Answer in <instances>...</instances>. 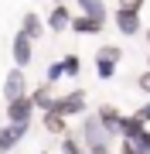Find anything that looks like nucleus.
Returning a JSON list of instances; mask_svg holds the SVG:
<instances>
[{
    "label": "nucleus",
    "instance_id": "17",
    "mask_svg": "<svg viewBox=\"0 0 150 154\" xmlns=\"http://www.w3.org/2000/svg\"><path fill=\"white\" fill-rule=\"evenodd\" d=\"M61 72H65V79H78L82 58H78V55H61Z\"/></svg>",
    "mask_w": 150,
    "mask_h": 154
},
{
    "label": "nucleus",
    "instance_id": "19",
    "mask_svg": "<svg viewBox=\"0 0 150 154\" xmlns=\"http://www.w3.org/2000/svg\"><path fill=\"white\" fill-rule=\"evenodd\" d=\"M96 58H106V62H116V65H119V58H123V48H116V45H102V48L96 51Z\"/></svg>",
    "mask_w": 150,
    "mask_h": 154
},
{
    "label": "nucleus",
    "instance_id": "24",
    "mask_svg": "<svg viewBox=\"0 0 150 154\" xmlns=\"http://www.w3.org/2000/svg\"><path fill=\"white\" fill-rule=\"evenodd\" d=\"M140 89H143V93H147V96H150V69H147V72H143V75H140Z\"/></svg>",
    "mask_w": 150,
    "mask_h": 154
},
{
    "label": "nucleus",
    "instance_id": "8",
    "mask_svg": "<svg viewBox=\"0 0 150 154\" xmlns=\"http://www.w3.org/2000/svg\"><path fill=\"white\" fill-rule=\"evenodd\" d=\"M68 21H72V11H68L65 4H55L51 14H48V21H45V28L55 31V34H61V31H68Z\"/></svg>",
    "mask_w": 150,
    "mask_h": 154
},
{
    "label": "nucleus",
    "instance_id": "21",
    "mask_svg": "<svg viewBox=\"0 0 150 154\" xmlns=\"http://www.w3.org/2000/svg\"><path fill=\"white\" fill-rule=\"evenodd\" d=\"M133 147H137V154H150V127H143L133 137Z\"/></svg>",
    "mask_w": 150,
    "mask_h": 154
},
{
    "label": "nucleus",
    "instance_id": "6",
    "mask_svg": "<svg viewBox=\"0 0 150 154\" xmlns=\"http://www.w3.org/2000/svg\"><path fill=\"white\" fill-rule=\"evenodd\" d=\"M116 31L123 34V38H137V34L143 31L140 11H123V7H116Z\"/></svg>",
    "mask_w": 150,
    "mask_h": 154
},
{
    "label": "nucleus",
    "instance_id": "4",
    "mask_svg": "<svg viewBox=\"0 0 150 154\" xmlns=\"http://www.w3.org/2000/svg\"><path fill=\"white\" fill-rule=\"evenodd\" d=\"M28 130H31V123H4L0 127V154H10L17 144L28 137Z\"/></svg>",
    "mask_w": 150,
    "mask_h": 154
},
{
    "label": "nucleus",
    "instance_id": "10",
    "mask_svg": "<svg viewBox=\"0 0 150 154\" xmlns=\"http://www.w3.org/2000/svg\"><path fill=\"white\" fill-rule=\"evenodd\" d=\"M28 99H31V106H34V110H41V113H45V110H51V103H55V93H51V86L41 82V86L28 89Z\"/></svg>",
    "mask_w": 150,
    "mask_h": 154
},
{
    "label": "nucleus",
    "instance_id": "27",
    "mask_svg": "<svg viewBox=\"0 0 150 154\" xmlns=\"http://www.w3.org/2000/svg\"><path fill=\"white\" fill-rule=\"evenodd\" d=\"M55 4H65V0H55Z\"/></svg>",
    "mask_w": 150,
    "mask_h": 154
},
{
    "label": "nucleus",
    "instance_id": "7",
    "mask_svg": "<svg viewBox=\"0 0 150 154\" xmlns=\"http://www.w3.org/2000/svg\"><path fill=\"white\" fill-rule=\"evenodd\" d=\"M31 120H34V106H31L28 96L7 103V123H31Z\"/></svg>",
    "mask_w": 150,
    "mask_h": 154
},
{
    "label": "nucleus",
    "instance_id": "5",
    "mask_svg": "<svg viewBox=\"0 0 150 154\" xmlns=\"http://www.w3.org/2000/svg\"><path fill=\"white\" fill-rule=\"evenodd\" d=\"M10 55H14V69H28L34 62V41L28 38V34L17 31L14 34V45H10Z\"/></svg>",
    "mask_w": 150,
    "mask_h": 154
},
{
    "label": "nucleus",
    "instance_id": "11",
    "mask_svg": "<svg viewBox=\"0 0 150 154\" xmlns=\"http://www.w3.org/2000/svg\"><path fill=\"white\" fill-rule=\"evenodd\" d=\"M96 116H99V123L109 130V137H116V127H119V116H123L116 106H113V103H102L99 110H96Z\"/></svg>",
    "mask_w": 150,
    "mask_h": 154
},
{
    "label": "nucleus",
    "instance_id": "29",
    "mask_svg": "<svg viewBox=\"0 0 150 154\" xmlns=\"http://www.w3.org/2000/svg\"><path fill=\"white\" fill-rule=\"evenodd\" d=\"M147 69H150V58H147Z\"/></svg>",
    "mask_w": 150,
    "mask_h": 154
},
{
    "label": "nucleus",
    "instance_id": "2",
    "mask_svg": "<svg viewBox=\"0 0 150 154\" xmlns=\"http://www.w3.org/2000/svg\"><path fill=\"white\" fill-rule=\"evenodd\" d=\"M51 110H55L58 116H65V120H72V116H82V113H89V93H85V89H68V93L55 96Z\"/></svg>",
    "mask_w": 150,
    "mask_h": 154
},
{
    "label": "nucleus",
    "instance_id": "3",
    "mask_svg": "<svg viewBox=\"0 0 150 154\" xmlns=\"http://www.w3.org/2000/svg\"><path fill=\"white\" fill-rule=\"evenodd\" d=\"M28 89H31V86H28V72H24V69H10L7 79H4V103L28 96Z\"/></svg>",
    "mask_w": 150,
    "mask_h": 154
},
{
    "label": "nucleus",
    "instance_id": "20",
    "mask_svg": "<svg viewBox=\"0 0 150 154\" xmlns=\"http://www.w3.org/2000/svg\"><path fill=\"white\" fill-rule=\"evenodd\" d=\"M61 79H65V72H61V62H51L48 72H45V86H58Z\"/></svg>",
    "mask_w": 150,
    "mask_h": 154
},
{
    "label": "nucleus",
    "instance_id": "23",
    "mask_svg": "<svg viewBox=\"0 0 150 154\" xmlns=\"http://www.w3.org/2000/svg\"><path fill=\"white\" fill-rule=\"evenodd\" d=\"M116 7H123V11H143V0H119Z\"/></svg>",
    "mask_w": 150,
    "mask_h": 154
},
{
    "label": "nucleus",
    "instance_id": "22",
    "mask_svg": "<svg viewBox=\"0 0 150 154\" xmlns=\"http://www.w3.org/2000/svg\"><path fill=\"white\" fill-rule=\"evenodd\" d=\"M133 116H137L140 123H147V127H150V99H147V103H140V106H137V113H133Z\"/></svg>",
    "mask_w": 150,
    "mask_h": 154
},
{
    "label": "nucleus",
    "instance_id": "13",
    "mask_svg": "<svg viewBox=\"0 0 150 154\" xmlns=\"http://www.w3.org/2000/svg\"><path fill=\"white\" fill-rule=\"evenodd\" d=\"M21 34H28L31 41H38L41 34H45V21H41V17L34 14V11H28V14L21 17Z\"/></svg>",
    "mask_w": 150,
    "mask_h": 154
},
{
    "label": "nucleus",
    "instance_id": "14",
    "mask_svg": "<svg viewBox=\"0 0 150 154\" xmlns=\"http://www.w3.org/2000/svg\"><path fill=\"white\" fill-rule=\"evenodd\" d=\"M143 127H147V123H140V120H137L133 113H130V116H119V127H116V137H126V140H133L137 134L143 130Z\"/></svg>",
    "mask_w": 150,
    "mask_h": 154
},
{
    "label": "nucleus",
    "instance_id": "9",
    "mask_svg": "<svg viewBox=\"0 0 150 154\" xmlns=\"http://www.w3.org/2000/svg\"><path fill=\"white\" fill-rule=\"evenodd\" d=\"M78 14L89 17V21H96V24H106V21H109V11H106L102 0H78Z\"/></svg>",
    "mask_w": 150,
    "mask_h": 154
},
{
    "label": "nucleus",
    "instance_id": "1",
    "mask_svg": "<svg viewBox=\"0 0 150 154\" xmlns=\"http://www.w3.org/2000/svg\"><path fill=\"white\" fill-rule=\"evenodd\" d=\"M78 140L85 144V151H99V147H113V137L109 130L99 123V116L92 113H82V130H78Z\"/></svg>",
    "mask_w": 150,
    "mask_h": 154
},
{
    "label": "nucleus",
    "instance_id": "18",
    "mask_svg": "<svg viewBox=\"0 0 150 154\" xmlns=\"http://www.w3.org/2000/svg\"><path fill=\"white\" fill-rule=\"evenodd\" d=\"M96 75H99L102 82H109V79L116 75V62H106V58H96Z\"/></svg>",
    "mask_w": 150,
    "mask_h": 154
},
{
    "label": "nucleus",
    "instance_id": "26",
    "mask_svg": "<svg viewBox=\"0 0 150 154\" xmlns=\"http://www.w3.org/2000/svg\"><path fill=\"white\" fill-rule=\"evenodd\" d=\"M143 38H147V45H150V28H147V31H143Z\"/></svg>",
    "mask_w": 150,
    "mask_h": 154
},
{
    "label": "nucleus",
    "instance_id": "28",
    "mask_svg": "<svg viewBox=\"0 0 150 154\" xmlns=\"http://www.w3.org/2000/svg\"><path fill=\"white\" fill-rule=\"evenodd\" d=\"M41 154H51V151H41Z\"/></svg>",
    "mask_w": 150,
    "mask_h": 154
},
{
    "label": "nucleus",
    "instance_id": "12",
    "mask_svg": "<svg viewBox=\"0 0 150 154\" xmlns=\"http://www.w3.org/2000/svg\"><path fill=\"white\" fill-rule=\"evenodd\" d=\"M41 127H45L48 134H55V137H65V134H68V120L58 116L55 110H45V113H41Z\"/></svg>",
    "mask_w": 150,
    "mask_h": 154
},
{
    "label": "nucleus",
    "instance_id": "16",
    "mask_svg": "<svg viewBox=\"0 0 150 154\" xmlns=\"http://www.w3.org/2000/svg\"><path fill=\"white\" fill-rule=\"evenodd\" d=\"M58 154H85V144L78 140V134L68 130L65 137H61V144H58Z\"/></svg>",
    "mask_w": 150,
    "mask_h": 154
},
{
    "label": "nucleus",
    "instance_id": "25",
    "mask_svg": "<svg viewBox=\"0 0 150 154\" xmlns=\"http://www.w3.org/2000/svg\"><path fill=\"white\" fill-rule=\"evenodd\" d=\"M85 154H116L113 147H99V151H85Z\"/></svg>",
    "mask_w": 150,
    "mask_h": 154
},
{
    "label": "nucleus",
    "instance_id": "15",
    "mask_svg": "<svg viewBox=\"0 0 150 154\" xmlns=\"http://www.w3.org/2000/svg\"><path fill=\"white\" fill-rule=\"evenodd\" d=\"M106 28V24H96V21H89V17H82V14H75L72 21H68V31H75V34H99Z\"/></svg>",
    "mask_w": 150,
    "mask_h": 154
}]
</instances>
